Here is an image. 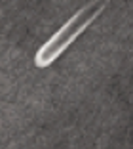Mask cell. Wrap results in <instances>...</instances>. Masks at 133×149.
<instances>
[{
  "instance_id": "obj_1",
  "label": "cell",
  "mask_w": 133,
  "mask_h": 149,
  "mask_svg": "<svg viewBox=\"0 0 133 149\" xmlns=\"http://www.w3.org/2000/svg\"><path fill=\"white\" fill-rule=\"evenodd\" d=\"M105 4H107V0H93L91 4H88L78 13H74L72 17L67 21V25L61 27L59 31L36 52V57H34L36 67H48L50 63L55 61L57 57L93 23V19L103 12Z\"/></svg>"
}]
</instances>
